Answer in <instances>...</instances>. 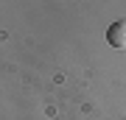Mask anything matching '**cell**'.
<instances>
[{
	"mask_svg": "<svg viewBox=\"0 0 126 120\" xmlns=\"http://www.w3.org/2000/svg\"><path fill=\"white\" fill-rule=\"evenodd\" d=\"M107 42L112 45V48H118V50H126V20L112 22V25H109V31H107Z\"/></svg>",
	"mask_w": 126,
	"mask_h": 120,
	"instance_id": "6da1fadb",
	"label": "cell"
}]
</instances>
